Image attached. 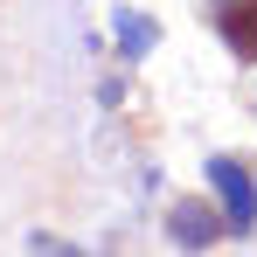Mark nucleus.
<instances>
[{"label":"nucleus","instance_id":"nucleus-1","mask_svg":"<svg viewBox=\"0 0 257 257\" xmlns=\"http://www.w3.org/2000/svg\"><path fill=\"white\" fill-rule=\"evenodd\" d=\"M209 181H215V195H222V209H229V229H250V222H257L250 174L236 167V160H215V167H209Z\"/></svg>","mask_w":257,"mask_h":257},{"label":"nucleus","instance_id":"nucleus-2","mask_svg":"<svg viewBox=\"0 0 257 257\" xmlns=\"http://www.w3.org/2000/svg\"><path fill=\"white\" fill-rule=\"evenodd\" d=\"M222 42L236 49L243 63H257V0H229L222 7Z\"/></svg>","mask_w":257,"mask_h":257},{"label":"nucleus","instance_id":"nucleus-3","mask_svg":"<svg viewBox=\"0 0 257 257\" xmlns=\"http://www.w3.org/2000/svg\"><path fill=\"white\" fill-rule=\"evenodd\" d=\"M222 7H229V0H222Z\"/></svg>","mask_w":257,"mask_h":257}]
</instances>
